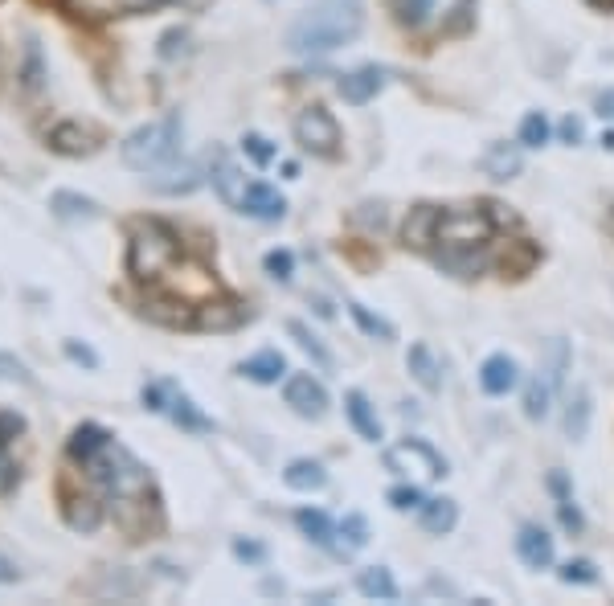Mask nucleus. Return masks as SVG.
<instances>
[{"mask_svg": "<svg viewBox=\"0 0 614 606\" xmlns=\"http://www.w3.org/2000/svg\"><path fill=\"white\" fill-rule=\"evenodd\" d=\"M50 209L58 213L62 222H95L99 218V205L91 197H82V193H70V189L54 193L50 197Z\"/></svg>", "mask_w": 614, "mask_h": 606, "instance_id": "nucleus-25", "label": "nucleus"}, {"mask_svg": "<svg viewBox=\"0 0 614 606\" xmlns=\"http://www.w3.org/2000/svg\"><path fill=\"white\" fill-rule=\"evenodd\" d=\"M418 525H422V533H430V537H447V533L459 525V504H455V500H426V504L418 508Z\"/></svg>", "mask_w": 614, "mask_h": 606, "instance_id": "nucleus-20", "label": "nucleus"}, {"mask_svg": "<svg viewBox=\"0 0 614 606\" xmlns=\"http://www.w3.org/2000/svg\"><path fill=\"white\" fill-rule=\"evenodd\" d=\"M287 332L295 336V344H299V349H303L307 357H312V361H316V365H320L324 373H332V369H336V361H332V353L324 349V344H320V336H316L312 328H307L303 320H287Z\"/></svg>", "mask_w": 614, "mask_h": 606, "instance_id": "nucleus-27", "label": "nucleus"}, {"mask_svg": "<svg viewBox=\"0 0 614 606\" xmlns=\"http://www.w3.org/2000/svg\"><path fill=\"white\" fill-rule=\"evenodd\" d=\"M602 148H610V152H614V132H606V136H602Z\"/></svg>", "mask_w": 614, "mask_h": 606, "instance_id": "nucleus-52", "label": "nucleus"}, {"mask_svg": "<svg viewBox=\"0 0 614 606\" xmlns=\"http://www.w3.org/2000/svg\"><path fill=\"white\" fill-rule=\"evenodd\" d=\"M21 574H17V566H13V561L9 557H0V586H13Z\"/></svg>", "mask_w": 614, "mask_h": 606, "instance_id": "nucleus-50", "label": "nucleus"}, {"mask_svg": "<svg viewBox=\"0 0 614 606\" xmlns=\"http://www.w3.org/2000/svg\"><path fill=\"white\" fill-rule=\"evenodd\" d=\"M283 484L295 488V492H320L328 484V471L316 459H291L287 471H283Z\"/></svg>", "mask_w": 614, "mask_h": 606, "instance_id": "nucleus-22", "label": "nucleus"}, {"mask_svg": "<svg viewBox=\"0 0 614 606\" xmlns=\"http://www.w3.org/2000/svg\"><path fill=\"white\" fill-rule=\"evenodd\" d=\"M344 414H348V422L357 426V435H361L365 443H381V418H377V410L369 406V398L361 394V389L344 394Z\"/></svg>", "mask_w": 614, "mask_h": 606, "instance_id": "nucleus-17", "label": "nucleus"}, {"mask_svg": "<svg viewBox=\"0 0 614 606\" xmlns=\"http://www.w3.org/2000/svg\"><path fill=\"white\" fill-rule=\"evenodd\" d=\"M365 29V0H316L291 33L287 46L295 54H332L348 41H357Z\"/></svg>", "mask_w": 614, "mask_h": 606, "instance_id": "nucleus-1", "label": "nucleus"}, {"mask_svg": "<svg viewBox=\"0 0 614 606\" xmlns=\"http://www.w3.org/2000/svg\"><path fill=\"white\" fill-rule=\"evenodd\" d=\"M565 369H569V344H565L561 336H553V340L545 344V365H541V373H545L553 385H561V381H565Z\"/></svg>", "mask_w": 614, "mask_h": 606, "instance_id": "nucleus-33", "label": "nucleus"}, {"mask_svg": "<svg viewBox=\"0 0 614 606\" xmlns=\"http://www.w3.org/2000/svg\"><path fill=\"white\" fill-rule=\"evenodd\" d=\"M181 258V242L172 234V226L164 222H140L131 234V250H127V271L140 283H152L160 275H168Z\"/></svg>", "mask_w": 614, "mask_h": 606, "instance_id": "nucleus-4", "label": "nucleus"}, {"mask_svg": "<svg viewBox=\"0 0 614 606\" xmlns=\"http://www.w3.org/2000/svg\"><path fill=\"white\" fill-rule=\"evenodd\" d=\"M262 263H267V271H271L279 283H287V279H291V271H295V258H291V250H271L267 258H262Z\"/></svg>", "mask_w": 614, "mask_h": 606, "instance_id": "nucleus-42", "label": "nucleus"}, {"mask_svg": "<svg viewBox=\"0 0 614 606\" xmlns=\"http://www.w3.org/2000/svg\"><path fill=\"white\" fill-rule=\"evenodd\" d=\"M557 132H561V140H565V144H582L586 127H582V119H574V115H569V119H561V127H557Z\"/></svg>", "mask_w": 614, "mask_h": 606, "instance_id": "nucleus-48", "label": "nucleus"}, {"mask_svg": "<svg viewBox=\"0 0 614 606\" xmlns=\"http://www.w3.org/2000/svg\"><path fill=\"white\" fill-rule=\"evenodd\" d=\"M385 82H389V74H385L381 66H361V70H353V74H344L336 91H340L344 103L365 107L369 99H377V95L385 91Z\"/></svg>", "mask_w": 614, "mask_h": 606, "instance_id": "nucleus-9", "label": "nucleus"}, {"mask_svg": "<svg viewBox=\"0 0 614 606\" xmlns=\"http://www.w3.org/2000/svg\"><path fill=\"white\" fill-rule=\"evenodd\" d=\"M553 394H557V385H553L545 373H537V377L529 381V389H524V418L541 422V418L549 414V406H553Z\"/></svg>", "mask_w": 614, "mask_h": 606, "instance_id": "nucleus-26", "label": "nucleus"}, {"mask_svg": "<svg viewBox=\"0 0 614 606\" xmlns=\"http://www.w3.org/2000/svg\"><path fill=\"white\" fill-rule=\"evenodd\" d=\"M168 414L177 418L185 430H213V418H205V414L193 406V398H185V394H172V398H168Z\"/></svg>", "mask_w": 614, "mask_h": 606, "instance_id": "nucleus-32", "label": "nucleus"}, {"mask_svg": "<svg viewBox=\"0 0 614 606\" xmlns=\"http://www.w3.org/2000/svg\"><path fill=\"white\" fill-rule=\"evenodd\" d=\"M389 504L398 508V512H410V508H422L426 496H422L418 484H402V488H393V492H389Z\"/></svg>", "mask_w": 614, "mask_h": 606, "instance_id": "nucleus-40", "label": "nucleus"}, {"mask_svg": "<svg viewBox=\"0 0 614 606\" xmlns=\"http://www.w3.org/2000/svg\"><path fill=\"white\" fill-rule=\"evenodd\" d=\"M168 394L172 389L164 381H152V385H144V406L148 410H168Z\"/></svg>", "mask_w": 614, "mask_h": 606, "instance_id": "nucleus-44", "label": "nucleus"}, {"mask_svg": "<svg viewBox=\"0 0 614 606\" xmlns=\"http://www.w3.org/2000/svg\"><path fill=\"white\" fill-rule=\"evenodd\" d=\"M21 78H25V91H37V86L46 82V62H41V46H37V41H29V46H25V70H21Z\"/></svg>", "mask_w": 614, "mask_h": 606, "instance_id": "nucleus-37", "label": "nucleus"}, {"mask_svg": "<svg viewBox=\"0 0 614 606\" xmlns=\"http://www.w3.org/2000/svg\"><path fill=\"white\" fill-rule=\"evenodd\" d=\"M520 144L524 148H545L549 144V119L541 111H529L520 123Z\"/></svg>", "mask_w": 614, "mask_h": 606, "instance_id": "nucleus-36", "label": "nucleus"}, {"mask_svg": "<svg viewBox=\"0 0 614 606\" xmlns=\"http://www.w3.org/2000/svg\"><path fill=\"white\" fill-rule=\"evenodd\" d=\"M590 418H594V402H590V389L586 385H574V394L565 402V414H561V426H565V439L582 443L590 435Z\"/></svg>", "mask_w": 614, "mask_h": 606, "instance_id": "nucleus-15", "label": "nucleus"}, {"mask_svg": "<svg viewBox=\"0 0 614 606\" xmlns=\"http://www.w3.org/2000/svg\"><path fill=\"white\" fill-rule=\"evenodd\" d=\"M385 467L398 471V475H410V480H443L447 475V459L422 439H406L398 447H389Z\"/></svg>", "mask_w": 614, "mask_h": 606, "instance_id": "nucleus-6", "label": "nucleus"}, {"mask_svg": "<svg viewBox=\"0 0 614 606\" xmlns=\"http://www.w3.org/2000/svg\"><path fill=\"white\" fill-rule=\"evenodd\" d=\"M197 185H201V168L193 160L164 164V177H152V189H160V193H193Z\"/></svg>", "mask_w": 614, "mask_h": 606, "instance_id": "nucleus-23", "label": "nucleus"}, {"mask_svg": "<svg viewBox=\"0 0 614 606\" xmlns=\"http://www.w3.org/2000/svg\"><path fill=\"white\" fill-rule=\"evenodd\" d=\"M82 471H86V480H91L111 504H131V500H140L148 492V471L144 463L131 455L127 447H119L115 439H107L103 447H95L91 455L82 459Z\"/></svg>", "mask_w": 614, "mask_h": 606, "instance_id": "nucleus-2", "label": "nucleus"}, {"mask_svg": "<svg viewBox=\"0 0 614 606\" xmlns=\"http://www.w3.org/2000/svg\"><path fill=\"white\" fill-rule=\"evenodd\" d=\"M594 111H598L602 119H614V86H610V91H602V95L594 99Z\"/></svg>", "mask_w": 614, "mask_h": 606, "instance_id": "nucleus-49", "label": "nucleus"}, {"mask_svg": "<svg viewBox=\"0 0 614 606\" xmlns=\"http://www.w3.org/2000/svg\"><path fill=\"white\" fill-rule=\"evenodd\" d=\"M492 238V222L475 209H447L438 213L434 242H443V250H479Z\"/></svg>", "mask_w": 614, "mask_h": 606, "instance_id": "nucleus-5", "label": "nucleus"}, {"mask_svg": "<svg viewBox=\"0 0 614 606\" xmlns=\"http://www.w3.org/2000/svg\"><path fill=\"white\" fill-rule=\"evenodd\" d=\"M209 181H213V189H217V197H222L226 205H242V172H238V164H234V156L226 152V148H213L209 152Z\"/></svg>", "mask_w": 614, "mask_h": 606, "instance_id": "nucleus-10", "label": "nucleus"}, {"mask_svg": "<svg viewBox=\"0 0 614 606\" xmlns=\"http://www.w3.org/2000/svg\"><path fill=\"white\" fill-rule=\"evenodd\" d=\"M238 209L250 213V218H258V222H279L283 213H287V201H283V193L271 189L267 181H254V185H246Z\"/></svg>", "mask_w": 614, "mask_h": 606, "instance_id": "nucleus-11", "label": "nucleus"}, {"mask_svg": "<svg viewBox=\"0 0 614 606\" xmlns=\"http://www.w3.org/2000/svg\"><path fill=\"white\" fill-rule=\"evenodd\" d=\"M0 381H17V385H29V389L37 385V381H33V373H29V369H25L17 357H9V353H0Z\"/></svg>", "mask_w": 614, "mask_h": 606, "instance_id": "nucleus-41", "label": "nucleus"}, {"mask_svg": "<svg viewBox=\"0 0 614 606\" xmlns=\"http://www.w3.org/2000/svg\"><path fill=\"white\" fill-rule=\"evenodd\" d=\"M406 369H410V377L426 389V394H438L443 389V365L434 361V353H430V344H414L410 349V357H406Z\"/></svg>", "mask_w": 614, "mask_h": 606, "instance_id": "nucleus-18", "label": "nucleus"}, {"mask_svg": "<svg viewBox=\"0 0 614 606\" xmlns=\"http://www.w3.org/2000/svg\"><path fill=\"white\" fill-rule=\"evenodd\" d=\"M74 5L95 17H136V13H156L172 0H74Z\"/></svg>", "mask_w": 614, "mask_h": 606, "instance_id": "nucleus-19", "label": "nucleus"}, {"mask_svg": "<svg viewBox=\"0 0 614 606\" xmlns=\"http://www.w3.org/2000/svg\"><path fill=\"white\" fill-rule=\"evenodd\" d=\"M66 357H70L74 365H86V369H99V357H95V349H86V344H78V340H66Z\"/></svg>", "mask_w": 614, "mask_h": 606, "instance_id": "nucleus-45", "label": "nucleus"}, {"mask_svg": "<svg viewBox=\"0 0 614 606\" xmlns=\"http://www.w3.org/2000/svg\"><path fill=\"white\" fill-rule=\"evenodd\" d=\"M99 504L95 500H74V496H66V521H70V529H78V533H91V529H99Z\"/></svg>", "mask_w": 614, "mask_h": 606, "instance_id": "nucleus-31", "label": "nucleus"}, {"mask_svg": "<svg viewBox=\"0 0 614 606\" xmlns=\"http://www.w3.org/2000/svg\"><path fill=\"white\" fill-rule=\"evenodd\" d=\"M594 5H606V9H614V0H594Z\"/></svg>", "mask_w": 614, "mask_h": 606, "instance_id": "nucleus-53", "label": "nucleus"}, {"mask_svg": "<svg viewBox=\"0 0 614 606\" xmlns=\"http://www.w3.org/2000/svg\"><path fill=\"white\" fill-rule=\"evenodd\" d=\"M348 312H353V320L361 324L365 336H373V340H393V324L381 320V316H373V312L365 308V303H348Z\"/></svg>", "mask_w": 614, "mask_h": 606, "instance_id": "nucleus-35", "label": "nucleus"}, {"mask_svg": "<svg viewBox=\"0 0 614 606\" xmlns=\"http://www.w3.org/2000/svg\"><path fill=\"white\" fill-rule=\"evenodd\" d=\"M357 590H361L365 598H381V602H393V598H398V582H393V574H389L385 566L361 570V574H357Z\"/></svg>", "mask_w": 614, "mask_h": 606, "instance_id": "nucleus-28", "label": "nucleus"}, {"mask_svg": "<svg viewBox=\"0 0 614 606\" xmlns=\"http://www.w3.org/2000/svg\"><path fill=\"white\" fill-rule=\"evenodd\" d=\"M295 140H299L303 152H312V156H336V148H340V123L324 107H307L295 119Z\"/></svg>", "mask_w": 614, "mask_h": 606, "instance_id": "nucleus-7", "label": "nucleus"}, {"mask_svg": "<svg viewBox=\"0 0 614 606\" xmlns=\"http://www.w3.org/2000/svg\"><path fill=\"white\" fill-rule=\"evenodd\" d=\"M557 516H561V525H565L569 533H582V525H586V521H582V512H578L574 504H569V500L557 504Z\"/></svg>", "mask_w": 614, "mask_h": 606, "instance_id": "nucleus-47", "label": "nucleus"}, {"mask_svg": "<svg viewBox=\"0 0 614 606\" xmlns=\"http://www.w3.org/2000/svg\"><path fill=\"white\" fill-rule=\"evenodd\" d=\"M242 152H246L254 164H271V160L279 156V148H275L267 136H258V132H246V136H242Z\"/></svg>", "mask_w": 614, "mask_h": 606, "instance_id": "nucleus-39", "label": "nucleus"}, {"mask_svg": "<svg viewBox=\"0 0 614 606\" xmlns=\"http://www.w3.org/2000/svg\"><path fill=\"white\" fill-rule=\"evenodd\" d=\"M430 9H434V0H398V17L406 25H422L430 17Z\"/></svg>", "mask_w": 614, "mask_h": 606, "instance_id": "nucleus-43", "label": "nucleus"}, {"mask_svg": "<svg viewBox=\"0 0 614 606\" xmlns=\"http://www.w3.org/2000/svg\"><path fill=\"white\" fill-rule=\"evenodd\" d=\"M181 132H185L181 111H172V115H164V119H156V123L136 127V132L123 140L119 156H123L127 168H136V172H160L164 164L177 160V152H181Z\"/></svg>", "mask_w": 614, "mask_h": 606, "instance_id": "nucleus-3", "label": "nucleus"}, {"mask_svg": "<svg viewBox=\"0 0 614 606\" xmlns=\"http://www.w3.org/2000/svg\"><path fill=\"white\" fill-rule=\"evenodd\" d=\"M516 557L529 570H549L553 566V537L541 525H520V533H516Z\"/></svg>", "mask_w": 614, "mask_h": 606, "instance_id": "nucleus-12", "label": "nucleus"}, {"mask_svg": "<svg viewBox=\"0 0 614 606\" xmlns=\"http://www.w3.org/2000/svg\"><path fill=\"white\" fill-rule=\"evenodd\" d=\"M438 213H443V209H434V205H418V209L410 213V218H406V242H410V246H430V242H434Z\"/></svg>", "mask_w": 614, "mask_h": 606, "instance_id": "nucleus-29", "label": "nucleus"}, {"mask_svg": "<svg viewBox=\"0 0 614 606\" xmlns=\"http://www.w3.org/2000/svg\"><path fill=\"white\" fill-rule=\"evenodd\" d=\"M479 168H484V177H492V181H512V177H520L524 156H520L516 144L496 140V144H488L484 156H479Z\"/></svg>", "mask_w": 614, "mask_h": 606, "instance_id": "nucleus-14", "label": "nucleus"}, {"mask_svg": "<svg viewBox=\"0 0 614 606\" xmlns=\"http://www.w3.org/2000/svg\"><path fill=\"white\" fill-rule=\"evenodd\" d=\"M549 488H553V492H557V496L565 500V492H569V484H565V475H561V471H557V475H549Z\"/></svg>", "mask_w": 614, "mask_h": 606, "instance_id": "nucleus-51", "label": "nucleus"}, {"mask_svg": "<svg viewBox=\"0 0 614 606\" xmlns=\"http://www.w3.org/2000/svg\"><path fill=\"white\" fill-rule=\"evenodd\" d=\"M283 373H287V361H283L279 349H262V353H254L250 361H242V377L258 381V385H275Z\"/></svg>", "mask_w": 614, "mask_h": 606, "instance_id": "nucleus-24", "label": "nucleus"}, {"mask_svg": "<svg viewBox=\"0 0 614 606\" xmlns=\"http://www.w3.org/2000/svg\"><path fill=\"white\" fill-rule=\"evenodd\" d=\"M283 402L299 414V418H324L328 414V389L312 377V373H291L283 385Z\"/></svg>", "mask_w": 614, "mask_h": 606, "instance_id": "nucleus-8", "label": "nucleus"}, {"mask_svg": "<svg viewBox=\"0 0 614 606\" xmlns=\"http://www.w3.org/2000/svg\"><path fill=\"white\" fill-rule=\"evenodd\" d=\"M25 430L21 414H0V492H9L17 484V463L9 459V443Z\"/></svg>", "mask_w": 614, "mask_h": 606, "instance_id": "nucleus-21", "label": "nucleus"}, {"mask_svg": "<svg viewBox=\"0 0 614 606\" xmlns=\"http://www.w3.org/2000/svg\"><path fill=\"white\" fill-rule=\"evenodd\" d=\"M99 132L95 127H82V123H58L54 132H50V144L62 152V156H86V152H95L99 148Z\"/></svg>", "mask_w": 614, "mask_h": 606, "instance_id": "nucleus-16", "label": "nucleus"}, {"mask_svg": "<svg viewBox=\"0 0 614 606\" xmlns=\"http://www.w3.org/2000/svg\"><path fill=\"white\" fill-rule=\"evenodd\" d=\"M234 557L238 561H250V566H262V561H267V549L254 545V541H234Z\"/></svg>", "mask_w": 614, "mask_h": 606, "instance_id": "nucleus-46", "label": "nucleus"}, {"mask_svg": "<svg viewBox=\"0 0 614 606\" xmlns=\"http://www.w3.org/2000/svg\"><path fill=\"white\" fill-rule=\"evenodd\" d=\"M479 385H484V394H492V398L512 394V389L520 385V369H516V361H512L508 353H492L484 365H479Z\"/></svg>", "mask_w": 614, "mask_h": 606, "instance_id": "nucleus-13", "label": "nucleus"}, {"mask_svg": "<svg viewBox=\"0 0 614 606\" xmlns=\"http://www.w3.org/2000/svg\"><path fill=\"white\" fill-rule=\"evenodd\" d=\"M340 537H344V553H357V549H365L369 545V521L361 512H348L344 521H340V529H336Z\"/></svg>", "mask_w": 614, "mask_h": 606, "instance_id": "nucleus-34", "label": "nucleus"}, {"mask_svg": "<svg viewBox=\"0 0 614 606\" xmlns=\"http://www.w3.org/2000/svg\"><path fill=\"white\" fill-rule=\"evenodd\" d=\"M295 525L312 537L316 545H332V537H336V525L328 521V512H320V508H299L295 512Z\"/></svg>", "mask_w": 614, "mask_h": 606, "instance_id": "nucleus-30", "label": "nucleus"}, {"mask_svg": "<svg viewBox=\"0 0 614 606\" xmlns=\"http://www.w3.org/2000/svg\"><path fill=\"white\" fill-rule=\"evenodd\" d=\"M561 582H569V586H594L598 582V566H594V561H586V557L565 561V566H561Z\"/></svg>", "mask_w": 614, "mask_h": 606, "instance_id": "nucleus-38", "label": "nucleus"}]
</instances>
